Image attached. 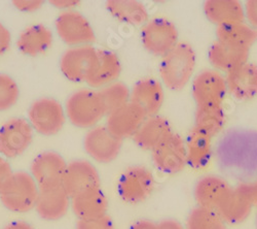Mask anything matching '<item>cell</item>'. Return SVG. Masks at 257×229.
<instances>
[{"label":"cell","mask_w":257,"mask_h":229,"mask_svg":"<svg viewBox=\"0 0 257 229\" xmlns=\"http://www.w3.org/2000/svg\"><path fill=\"white\" fill-rule=\"evenodd\" d=\"M75 229H114V224L109 215L94 219H78Z\"/></svg>","instance_id":"836d02e7"},{"label":"cell","mask_w":257,"mask_h":229,"mask_svg":"<svg viewBox=\"0 0 257 229\" xmlns=\"http://www.w3.org/2000/svg\"><path fill=\"white\" fill-rule=\"evenodd\" d=\"M11 31L3 23H0V56L4 55L11 48Z\"/></svg>","instance_id":"74e56055"},{"label":"cell","mask_w":257,"mask_h":229,"mask_svg":"<svg viewBox=\"0 0 257 229\" xmlns=\"http://www.w3.org/2000/svg\"><path fill=\"white\" fill-rule=\"evenodd\" d=\"M52 30L41 24L31 25L21 32L17 47L19 51L29 57H37L45 54L53 45Z\"/></svg>","instance_id":"d4e9b609"},{"label":"cell","mask_w":257,"mask_h":229,"mask_svg":"<svg viewBox=\"0 0 257 229\" xmlns=\"http://www.w3.org/2000/svg\"><path fill=\"white\" fill-rule=\"evenodd\" d=\"M63 188L70 197L101 187V179L97 169L88 160L77 159L67 164L63 180Z\"/></svg>","instance_id":"5bb4252c"},{"label":"cell","mask_w":257,"mask_h":229,"mask_svg":"<svg viewBox=\"0 0 257 229\" xmlns=\"http://www.w3.org/2000/svg\"><path fill=\"white\" fill-rule=\"evenodd\" d=\"M253 207L254 206L241 183L230 190L217 209V212L226 224L235 225L246 221Z\"/></svg>","instance_id":"7402d4cb"},{"label":"cell","mask_w":257,"mask_h":229,"mask_svg":"<svg viewBox=\"0 0 257 229\" xmlns=\"http://www.w3.org/2000/svg\"><path fill=\"white\" fill-rule=\"evenodd\" d=\"M4 229H34L28 222L23 220H15L7 224Z\"/></svg>","instance_id":"7bdbcfd3"},{"label":"cell","mask_w":257,"mask_h":229,"mask_svg":"<svg viewBox=\"0 0 257 229\" xmlns=\"http://www.w3.org/2000/svg\"><path fill=\"white\" fill-rule=\"evenodd\" d=\"M28 121L37 133L52 136L59 133L66 122L65 109L51 97L35 100L28 110Z\"/></svg>","instance_id":"5b68a950"},{"label":"cell","mask_w":257,"mask_h":229,"mask_svg":"<svg viewBox=\"0 0 257 229\" xmlns=\"http://www.w3.org/2000/svg\"><path fill=\"white\" fill-rule=\"evenodd\" d=\"M116 189L120 199L125 203H142L155 189L154 174L145 166L133 165L121 174Z\"/></svg>","instance_id":"8992f818"},{"label":"cell","mask_w":257,"mask_h":229,"mask_svg":"<svg viewBox=\"0 0 257 229\" xmlns=\"http://www.w3.org/2000/svg\"><path fill=\"white\" fill-rule=\"evenodd\" d=\"M246 193L248 194L253 206H257V180L249 183H242Z\"/></svg>","instance_id":"ab89813d"},{"label":"cell","mask_w":257,"mask_h":229,"mask_svg":"<svg viewBox=\"0 0 257 229\" xmlns=\"http://www.w3.org/2000/svg\"><path fill=\"white\" fill-rule=\"evenodd\" d=\"M71 210L78 219L102 217L108 211V199L100 187L71 197Z\"/></svg>","instance_id":"484cf974"},{"label":"cell","mask_w":257,"mask_h":229,"mask_svg":"<svg viewBox=\"0 0 257 229\" xmlns=\"http://www.w3.org/2000/svg\"><path fill=\"white\" fill-rule=\"evenodd\" d=\"M225 124V112L222 106L197 107L194 127L212 138L217 135Z\"/></svg>","instance_id":"f546056e"},{"label":"cell","mask_w":257,"mask_h":229,"mask_svg":"<svg viewBox=\"0 0 257 229\" xmlns=\"http://www.w3.org/2000/svg\"><path fill=\"white\" fill-rule=\"evenodd\" d=\"M232 188L221 177L206 175L201 177L194 188V197L199 206L216 210Z\"/></svg>","instance_id":"e0dca14e"},{"label":"cell","mask_w":257,"mask_h":229,"mask_svg":"<svg viewBox=\"0 0 257 229\" xmlns=\"http://www.w3.org/2000/svg\"><path fill=\"white\" fill-rule=\"evenodd\" d=\"M71 207V197L63 188L40 190L35 205L38 216L46 221H59L65 216Z\"/></svg>","instance_id":"ffe728a7"},{"label":"cell","mask_w":257,"mask_h":229,"mask_svg":"<svg viewBox=\"0 0 257 229\" xmlns=\"http://www.w3.org/2000/svg\"><path fill=\"white\" fill-rule=\"evenodd\" d=\"M98 93L102 100L106 116L130 103L131 89H128L122 82H114L99 90Z\"/></svg>","instance_id":"1f68e13d"},{"label":"cell","mask_w":257,"mask_h":229,"mask_svg":"<svg viewBox=\"0 0 257 229\" xmlns=\"http://www.w3.org/2000/svg\"><path fill=\"white\" fill-rule=\"evenodd\" d=\"M55 28L63 43L71 48L92 45L96 41L95 31L88 19L74 10L62 12L56 19Z\"/></svg>","instance_id":"52a82bcc"},{"label":"cell","mask_w":257,"mask_h":229,"mask_svg":"<svg viewBox=\"0 0 257 229\" xmlns=\"http://www.w3.org/2000/svg\"><path fill=\"white\" fill-rule=\"evenodd\" d=\"M147 116L144 112L133 103H127L121 109L107 115L106 125L114 136L124 139L136 134Z\"/></svg>","instance_id":"2e32d148"},{"label":"cell","mask_w":257,"mask_h":229,"mask_svg":"<svg viewBox=\"0 0 257 229\" xmlns=\"http://www.w3.org/2000/svg\"><path fill=\"white\" fill-rule=\"evenodd\" d=\"M14 173L15 172L13 171V168L9 160L3 155H0V191L3 190V188L12 178Z\"/></svg>","instance_id":"8d00e7d4"},{"label":"cell","mask_w":257,"mask_h":229,"mask_svg":"<svg viewBox=\"0 0 257 229\" xmlns=\"http://www.w3.org/2000/svg\"><path fill=\"white\" fill-rule=\"evenodd\" d=\"M39 192V187L31 174L18 171L0 191V201L7 210L25 214L35 209Z\"/></svg>","instance_id":"7a4b0ae2"},{"label":"cell","mask_w":257,"mask_h":229,"mask_svg":"<svg viewBox=\"0 0 257 229\" xmlns=\"http://www.w3.org/2000/svg\"><path fill=\"white\" fill-rule=\"evenodd\" d=\"M159 229H185V227L175 219H165L158 223Z\"/></svg>","instance_id":"60d3db41"},{"label":"cell","mask_w":257,"mask_h":229,"mask_svg":"<svg viewBox=\"0 0 257 229\" xmlns=\"http://www.w3.org/2000/svg\"><path fill=\"white\" fill-rule=\"evenodd\" d=\"M225 74L215 69H204L192 80L191 95L197 107L222 106L227 95Z\"/></svg>","instance_id":"ba28073f"},{"label":"cell","mask_w":257,"mask_h":229,"mask_svg":"<svg viewBox=\"0 0 257 229\" xmlns=\"http://www.w3.org/2000/svg\"><path fill=\"white\" fill-rule=\"evenodd\" d=\"M141 43L144 49L154 56L163 58L179 43V32L175 24L165 18L148 20L142 26Z\"/></svg>","instance_id":"277c9868"},{"label":"cell","mask_w":257,"mask_h":229,"mask_svg":"<svg viewBox=\"0 0 257 229\" xmlns=\"http://www.w3.org/2000/svg\"><path fill=\"white\" fill-rule=\"evenodd\" d=\"M19 97L20 89L16 81L7 73H0V112L16 106Z\"/></svg>","instance_id":"d6a6232c"},{"label":"cell","mask_w":257,"mask_h":229,"mask_svg":"<svg viewBox=\"0 0 257 229\" xmlns=\"http://www.w3.org/2000/svg\"><path fill=\"white\" fill-rule=\"evenodd\" d=\"M203 11L208 21L216 27L245 22L244 4L239 0H206Z\"/></svg>","instance_id":"cb8c5ba5"},{"label":"cell","mask_w":257,"mask_h":229,"mask_svg":"<svg viewBox=\"0 0 257 229\" xmlns=\"http://www.w3.org/2000/svg\"><path fill=\"white\" fill-rule=\"evenodd\" d=\"M187 165L194 170H203L212 159V137L192 127L185 139Z\"/></svg>","instance_id":"4316f807"},{"label":"cell","mask_w":257,"mask_h":229,"mask_svg":"<svg viewBox=\"0 0 257 229\" xmlns=\"http://www.w3.org/2000/svg\"><path fill=\"white\" fill-rule=\"evenodd\" d=\"M164 98L162 83L154 78H143L131 89L130 102L141 109L147 117H153L159 115Z\"/></svg>","instance_id":"9a60e30c"},{"label":"cell","mask_w":257,"mask_h":229,"mask_svg":"<svg viewBox=\"0 0 257 229\" xmlns=\"http://www.w3.org/2000/svg\"><path fill=\"white\" fill-rule=\"evenodd\" d=\"M250 50L226 45L215 40L208 51V60L213 69L224 74L249 62Z\"/></svg>","instance_id":"d6986e66"},{"label":"cell","mask_w":257,"mask_h":229,"mask_svg":"<svg viewBox=\"0 0 257 229\" xmlns=\"http://www.w3.org/2000/svg\"><path fill=\"white\" fill-rule=\"evenodd\" d=\"M226 223L216 210L195 206L186 218L185 229H226Z\"/></svg>","instance_id":"4dcf8cb0"},{"label":"cell","mask_w":257,"mask_h":229,"mask_svg":"<svg viewBox=\"0 0 257 229\" xmlns=\"http://www.w3.org/2000/svg\"><path fill=\"white\" fill-rule=\"evenodd\" d=\"M227 92L239 101L257 96V65L252 62L239 66L225 74Z\"/></svg>","instance_id":"ac0fdd59"},{"label":"cell","mask_w":257,"mask_h":229,"mask_svg":"<svg viewBox=\"0 0 257 229\" xmlns=\"http://www.w3.org/2000/svg\"><path fill=\"white\" fill-rule=\"evenodd\" d=\"M67 162L55 151H45L32 161L30 174L39 187V190L57 188L63 185Z\"/></svg>","instance_id":"30bf717a"},{"label":"cell","mask_w":257,"mask_h":229,"mask_svg":"<svg viewBox=\"0 0 257 229\" xmlns=\"http://www.w3.org/2000/svg\"><path fill=\"white\" fill-rule=\"evenodd\" d=\"M105 7L113 18L122 23L143 26L148 22V11L144 4L137 0H108Z\"/></svg>","instance_id":"83f0119b"},{"label":"cell","mask_w":257,"mask_h":229,"mask_svg":"<svg viewBox=\"0 0 257 229\" xmlns=\"http://www.w3.org/2000/svg\"><path fill=\"white\" fill-rule=\"evenodd\" d=\"M66 117L75 127L91 129L106 116L105 109L98 91L79 89L67 99L65 106Z\"/></svg>","instance_id":"3957f363"},{"label":"cell","mask_w":257,"mask_h":229,"mask_svg":"<svg viewBox=\"0 0 257 229\" xmlns=\"http://www.w3.org/2000/svg\"><path fill=\"white\" fill-rule=\"evenodd\" d=\"M12 4L21 12L33 13L44 7L45 3L41 2V0H14Z\"/></svg>","instance_id":"d590c367"},{"label":"cell","mask_w":257,"mask_h":229,"mask_svg":"<svg viewBox=\"0 0 257 229\" xmlns=\"http://www.w3.org/2000/svg\"><path fill=\"white\" fill-rule=\"evenodd\" d=\"M50 4L56 9H60L63 10V12H65L71 11L73 8L77 7L80 2H78V0H51Z\"/></svg>","instance_id":"f35d334b"},{"label":"cell","mask_w":257,"mask_h":229,"mask_svg":"<svg viewBox=\"0 0 257 229\" xmlns=\"http://www.w3.org/2000/svg\"><path fill=\"white\" fill-rule=\"evenodd\" d=\"M173 132L169 120L163 116L157 115L145 119L133 136V140L140 149L152 152Z\"/></svg>","instance_id":"44dd1931"},{"label":"cell","mask_w":257,"mask_h":229,"mask_svg":"<svg viewBox=\"0 0 257 229\" xmlns=\"http://www.w3.org/2000/svg\"><path fill=\"white\" fill-rule=\"evenodd\" d=\"M245 22L257 30V0H247L244 3Z\"/></svg>","instance_id":"e575fe53"},{"label":"cell","mask_w":257,"mask_h":229,"mask_svg":"<svg viewBox=\"0 0 257 229\" xmlns=\"http://www.w3.org/2000/svg\"><path fill=\"white\" fill-rule=\"evenodd\" d=\"M33 128L24 118H11L0 127V155L14 159L23 155L33 140Z\"/></svg>","instance_id":"9c48e42d"},{"label":"cell","mask_w":257,"mask_h":229,"mask_svg":"<svg viewBox=\"0 0 257 229\" xmlns=\"http://www.w3.org/2000/svg\"><path fill=\"white\" fill-rule=\"evenodd\" d=\"M122 141L107 129L105 125H97L85 133L83 148L85 153L95 161L106 164L118 157Z\"/></svg>","instance_id":"7c38bea8"},{"label":"cell","mask_w":257,"mask_h":229,"mask_svg":"<svg viewBox=\"0 0 257 229\" xmlns=\"http://www.w3.org/2000/svg\"><path fill=\"white\" fill-rule=\"evenodd\" d=\"M152 159L156 169L166 175H175L187 165L185 140L176 132L152 151Z\"/></svg>","instance_id":"4fadbf2b"},{"label":"cell","mask_w":257,"mask_h":229,"mask_svg":"<svg viewBox=\"0 0 257 229\" xmlns=\"http://www.w3.org/2000/svg\"><path fill=\"white\" fill-rule=\"evenodd\" d=\"M255 224H256V229H257V212H256V216H255Z\"/></svg>","instance_id":"ee69618b"},{"label":"cell","mask_w":257,"mask_h":229,"mask_svg":"<svg viewBox=\"0 0 257 229\" xmlns=\"http://www.w3.org/2000/svg\"><path fill=\"white\" fill-rule=\"evenodd\" d=\"M130 229H159L158 223L148 220V219H141L136 221Z\"/></svg>","instance_id":"b9f144b4"},{"label":"cell","mask_w":257,"mask_h":229,"mask_svg":"<svg viewBox=\"0 0 257 229\" xmlns=\"http://www.w3.org/2000/svg\"><path fill=\"white\" fill-rule=\"evenodd\" d=\"M215 34L220 43L249 50L257 41V30L246 22L218 26Z\"/></svg>","instance_id":"f1b7e54d"},{"label":"cell","mask_w":257,"mask_h":229,"mask_svg":"<svg viewBox=\"0 0 257 229\" xmlns=\"http://www.w3.org/2000/svg\"><path fill=\"white\" fill-rule=\"evenodd\" d=\"M121 64L117 55L111 51L98 50V60L85 83L94 89H102L117 82Z\"/></svg>","instance_id":"603a6c76"},{"label":"cell","mask_w":257,"mask_h":229,"mask_svg":"<svg viewBox=\"0 0 257 229\" xmlns=\"http://www.w3.org/2000/svg\"><path fill=\"white\" fill-rule=\"evenodd\" d=\"M98 60V49L92 45L72 47L63 53L60 69L63 75L73 83L85 82Z\"/></svg>","instance_id":"8fae6325"},{"label":"cell","mask_w":257,"mask_h":229,"mask_svg":"<svg viewBox=\"0 0 257 229\" xmlns=\"http://www.w3.org/2000/svg\"><path fill=\"white\" fill-rule=\"evenodd\" d=\"M197 66V54L190 44L179 41L165 55L160 64L163 84L172 91H180L191 81Z\"/></svg>","instance_id":"6da1fadb"}]
</instances>
